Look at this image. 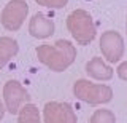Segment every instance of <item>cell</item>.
I'll return each mask as SVG.
<instances>
[{"instance_id":"ba28073f","label":"cell","mask_w":127,"mask_h":123,"mask_svg":"<svg viewBox=\"0 0 127 123\" xmlns=\"http://www.w3.org/2000/svg\"><path fill=\"white\" fill-rule=\"evenodd\" d=\"M29 32H30L32 37H35V38H48L54 34V22H53V19H49L46 14L37 13L30 19Z\"/></svg>"},{"instance_id":"5b68a950","label":"cell","mask_w":127,"mask_h":123,"mask_svg":"<svg viewBox=\"0 0 127 123\" xmlns=\"http://www.w3.org/2000/svg\"><path fill=\"white\" fill-rule=\"evenodd\" d=\"M45 123H76V114L68 102H48L43 109Z\"/></svg>"},{"instance_id":"7a4b0ae2","label":"cell","mask_w":127,"mask_h":123,"mask_svg":"<svg viewBox=\"0 0 127 123\" xmlns=\"http://www.w3.org/2000/svg\"><path fill=\"white\" fill-rule=\"evenodd\" d=\"M67 27L79 45H87L95 37V26L91 14L84 10H75L67 18Z\"/></svg>"},{"instance_id":"4fadbf2b","label":"cell","mask_w":127,"mask_h":123,"mask_svg":"<svg viewBox=\"0 0 127 123\" xmlns=\"http://www.w3.org/2000/svg\"><path fill=\"white\" fill-rule=\"evenodd\" d=\"M38 5L48 6V8H62L64 5H67L68 0H35Z\"/></svg>"},{"instance_id":"8fae6325","label":"cell","mask_w":127,"mask_h":123,"mask_svg":"<svg viewBox=\"0 0 127 123\" xmlns=\"http://www.w3.org/2000/svg\"><path fill=\"white\" fill-rule=\"evenodd\" d=\"M19 123H41L40 122V114L38 109L33 104L27 102L26 106H22L19 109Z\"/></svg>"},{"instance_id":"3957f363","label":"cell","mask_w":127,"mask_h":123,"mask_svg":"<svg viewBox=\"0 0 127 123\" xmlns=\"http://www.w3.org/2000/svg\"><path fill=\"white\" fill-rule=\"evenodd\" d=\"M73 93L75 96L87 104H105L110 102L113 98V90L106 85H97V83H91L87 80H78L73 85Z\"/></svg>"},{"instance_id":"6da1fadb","label":"cell","mask_w":127,"mask_h":123,"mask_svg":"<svg viewBox=\"0 0 127 123\" xmlns=\"http://www.w3.org/2000/svg\"><path fill=\"white\" fill-rule=\"evenodd\" d=\"M38 61L54 72H62L73 64L76 50L68 40H57L54 45H40L37 48Z\"/></svg>"},{"instance_id":"277c9868","label":"cell","mask_w":127,"mask_h":123,"mask_svg":"<svg viewBox=\"0 0 127 123\" xmlns=\"http://www.w3.org/2000/svg\"><path fill=\"white\" fill-rule=\"evenodd\" d=\"M29 13V5L24 0H11L2 11V24L8 30H18Z\"/></svg>"},{"instance_id":"5bb4252c","label":"cell","mask_w":127,"mask_h":123,"mask_svg":"<svg viewBox=\"0 0 127 123\" xmlns=\"http://www.w3.org/2000/svg\"><path fill=\"white\" fill-rule=\"evenodd\" d=\"M118 75H119V78H122V80L127 82V61L122 62V64L118 67Z\"/></svg>"},{"instance_id":"30bf717a","label":"cell","mask_w":127,"mask_h":123,"mask_svg":"<svg viewBox=\"0 0 127 123\" xmlns=\"http://www.w3.org/2000/svg\"><path fill=\"white\" fill-rule=\"evenodd\" d=\"M18 50L19 46L16 40L10 37H0V69L8 64V61L18 53Z\"/></svg>"},{"instance_id":"9a60e30c","label":"cell","mask_w":127,"mask_h":123,"mask_svg":"<svg viewBox=\"0 0 127 123\" xmlns=\"http://www.w3.org/2000/svg\"><path fill=\"white\" fill-rule=\"evenodd\" d=\"M3 112H5V109H3V104L0 102V120L3 118Z\"/></svg>"},{"instance_id":"8992f818","label":"cell","mask_w":127,"mask_h":123,"mask_svg":"<svg viewBox=\"0 0 127 123\" xmlns=\"http://www.w3.org/2000/svg\"><path fill=\"white\" fill-rule=\"evenodd\" d=\"M3 98H5V104L10 114H18L19 109L30 101V96L26 88L16 80L6 82L5 88H3Z\"/></svg>"},{"instance_id":"7c38bea8","label":"cell","mask_w":127,"mask_h":123,"mask_svg":"<svg viewBox=\"0 0 127 123\" xmlns=\"http://www.w3.org/2000/svg\"><path fill=\"white\" fill-rule=\"evenodd\" d=\"M89 123H116V117L108 109H98L92 114Z\"/></svg>"},{"instance_id":"52a82bcc","label":"cell","mask_w":127,"mask_h":123,"mask_svg":"<svg viewBox=\"0 0 127 123\" xmlns=\"http://www.w3.org/2000/svg\"><path fill=\"white\" fill-rule=\"evenodd\" d=\"M102 54L110 62H118L124 54V40L116 30H106L100 37Z\"/></svg>"},{"instance_id":"9c48e42d","label":"cell","mask_w":127,"mask_h":123,"mask_svg":"<svg viewBox=\"0 0 127 123\" xmlns=\"http://www.w3.org/2000/svg\"><path fill=\"white\" fill-rule=\"evenodd\" d=\"M86 72L95 80H110L113 77V69L103 62L102 58H92L86 64Z\"/></svg>"}]
</instances>
